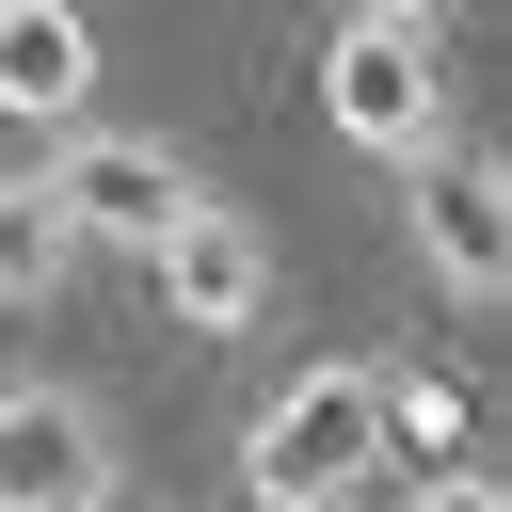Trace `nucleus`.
Instances as JSON below:
<instances>
[{
  "label": "nucleus",
  "instance_id": "obj_1",
  "mask_svg": "<svg viewBox=\"0 0 512 512\" xmlns=\"http://www.w3.org/2000/svg\"><path fill=\"white\" fill-rule=\"evenodd\" d=\"M384 352H304L256 416H240V496L256 512H352L384 480Z\"/></svg>",
  "mask_w": 512,
  "mask_h": 512
},
{
  "label": "nucleus",
  "instance_id": "obj_2",
  "mask_svg": "<svg viewBox=\"0 0 512 512\" xmlns=\"http://www.w3.org/2000/svg\"><path fill=\"white\" fill-rule=\"evenodd\" d=\"M320 128L416 176V160L448 144V16H432V0H352V16L320 32Z\"/></svg>",
  "mask_w": 512,
  "mask_h": 512
},
{
  "label": "nucleus",
  "instance_id": "obj_3",
  "mask_svg": "<svg viewBox=\"0 0 512 512\" xmlns=\"http://www.w3.org/2000/svg\"><path fill=\"white\" fill-rule=\"evenodd\" d=\"M32 176H48V208H64L80 256H160V240L192 224V160H176L160 128H64Z\"/></svg>",
  "mask_w": 512,
  "mask_h": 512
},
{
  "label": "nucleus",
  "instance_id": "obj_4",
  "mask_svg": "<svg viewBox=\"0 0 512 512\" xmlns=\"http://www.w3.org/2000/svg\"><path fill=\"white\" fill-rule=\"evenodd\" d=\"M400 224H416V272H432L448 304H496V288H512V160H496V144H432V160L400 176Z\"/></svg>",
  "mask_w": 512,
  "mask_h": 512
},
{
  "label": "nucleus",
  "instance_id": "obj_5",
  "mask_svg": "<svg viewBox=\"0 0 512 512\" xmlns=\"http://www.w3.org/2000/svg\"><path fill=\"white\" fill-rule=\"evenodd\" d=\"M0 512H112V416L64 368L0 384Z\"/></svg>",
  "mask_w": 512,
  "mask_h": 512
},
{
  "label": "nucleus",
  "instance_id": "obj_6",
  "mask_svg": "<svg viewBox=\"0 0 512 512\" xmlns=\"http://www.w3.org/2000/svg\"><path fill=\"white\" fill-rule=\"evenodd\" d=\"M144 272H160V320H176V336H256V320H272V224L224 208V192H192V224H176Z\"/></svg>",
  "mask_w": 512,
  "mask_h": 512
},
{
  "label": "nucleus",
  "instance_id": "obj_7",
  "mask_svg": "<svg viewBox=\"0 0 512 512\" xmlns=\"http://www.w3.org/2000/svg\"><path fill=\"white\" fill-rule=\"evenodd\" d=\"M80 96H96V16L80 0H0V112L80 128Z\"/></svg>",
  "mask_w": 512,
  "mask_h": 512
},
{
  "label": "nucleus",
  "instance_id": "obj_8",
  "mask_svg": "<svg viewBox=\"0 0 512 512\" xmlns=\"http://www.w3.org/2000/svg\"><path fill=\"white\" fill-rule=\"evenodd\" d=\"M368 400H384V448H400L416 480H432V464H480V416H464V384H448V368L384 352V384H368Z\"/></svg>",
  "mask_w": 512,
  "mask_h": 512
},
{
  "label": "nucleus",
  "instance_id": "obj_9",
  "mask_svg": "<svg viewBox=\"0 0 512 512\" xmlns=\"http://www.w3.org/2000/svg\"><path fill=\"white\" fill-rule=\"evenodd\" d=\"M64 272H80V240H64V208H48V176L16 160V176H0V304L32 320V304H64Z\"/></svg>",
  "mask_w": 512,
  "mask_h": 512
},
{
  "label": "nucleus",
  "instance_id": "obj_10",
  "mask_svg": "<svg viewBox=\"0 0 512 512\" xmlns=\"http://www.w3.org/2000/svg\"><path fill=\"white\" fill-rule=\"evenodd\" d=\"M400 512H512V480L496 464H432V480H400Z\"/></svg>",
  "mask_w": 512,
  "mask_h": 512
},
{
  "label": "nucleus",
  "instance_id": "obj_11",
  "mask_svg": "<svg viewBox=\"0 0 512 512\" xmlns=\"http://www.w3.org/2000/svg\"><path fill=\"white\" fill-rule=\"evenodd\" d=\"M112 512H128V496H112Z\"/></svg>",
  "mask_w": 512,
  "mask_h": 512
}]
</instances>
